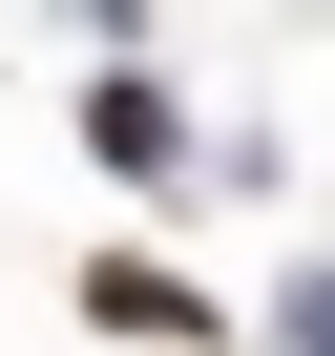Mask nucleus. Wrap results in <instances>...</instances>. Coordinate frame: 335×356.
<instances>
[{"instance_id":"f257e3e1","label":"nucleus","mask_w":335,"mask_h":356,"mask_svg":"<svg viewBox=\"0 0 335 356\" xmlns=\"http://www.w3.org/2000/svg\"><path fill=\"white\" fill-rule=\"evenodd\" d=\"M84 314H105V335H168V356H210V293H168L147 252H105V273H84Z\"/></svg>"}]
</instances>
